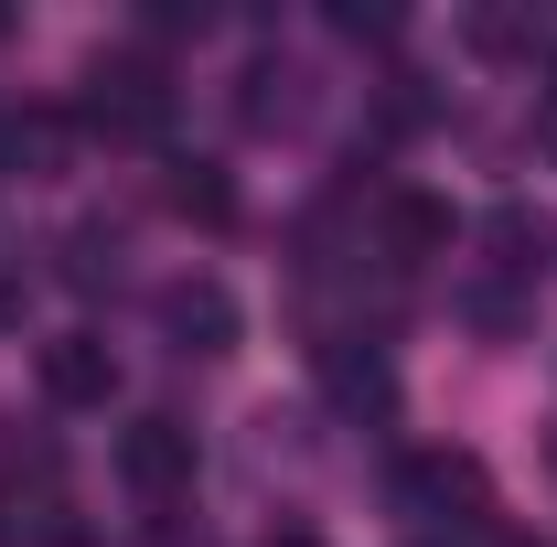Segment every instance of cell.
<instances>
[{
    "label": "cell",
    "instance_id": "1",
    "mask_svg": "<svg viewBox=\"0 0 557 547\" xmlns=\"http://www.w3.org/2000/svg\"><path fill=\"white\" fill-rule=\"evenodd\" d=\"M75 130H97V139H161V130H172V75L150 65V54H108V65L86 75Z\"/></svg>",
    "mask_w": 557,
    "mask_h": 547
},
{
    "label": "cell",
    "instance_id": "2",
    "mask_svg": "<svg viewBox=\"0 0 557 547\" xmlns=\"http://www.w3.org/2000/svg\"><path fill=\"white\" fill-rule=\"evenodd\" d=\"M119 483H129L139 505H183V494H194V429L172 409L129 418V429H119Z\"/></svg>",
    "mask_w": 557,
    "mask_h": 547
},
{
    "label": "cell",
    "instance_id": "3",
    "mask_svg": "<svg viewBox=\"0 0 557 547\" xmlns=\"http://www.w3.org/2000/svg\"><path fill=\"white\" fill-rule=\"evenodd\" d=\"M150 323L172 354H225L236 343V301H225V279H172L161 301H150Z\"/></svg>",
    "mask_w": 557,
    "mask_h": 547
},
{
    "label": "cell",
    "instance_id": "4",
    "mask_svg": "<svg viewBox=\"0 0 557 547\" xmlns=\"http://www.w3.org/2000/svg\"><path fill=\"white\" fill-rule=\"evenodd\" d=\"M44 398H54V409H108V398H119V354L97 333H54L44 343Z\"/></svg>",
    "mask_w": 557,
    "mask_h": 547
},
{
    "label": "cell",
    "instance_id": "5",
    "mask_svg": "<svg viewBox=\"0 0 557 547\" xmlns=\"http://www.w3.org/2000/svg\"><path fill=\"white\" fill-rule=\"evenodd\" d=\"M322 387H333V409H354V418H386V409H397L386 354H375V343H354V333L322 343Z\"/></svg>",
    "mask_w": 557,
    "mask_h": 547
},
{
    "label": "cell",
    "instance_id": "6",
    "mask_svg": "<svg viewBox=\"0 0 557 547\" xmlns=\"http://www.w3.org/2000/svg\"><path fill=\"white\" fill-rule=\"evenodd\" d=\"M375 247H386L397 269L440 258V247H450V205H440V194H375Z\"/></svg>",
    "mask_w": 557,
    "mask_h": 547
},
{
    "label": "cell",
    "instance_id": "7",
    "mask_svg": "<svg viewBox=\"0 0 557 547\" xmlns=\"http://www.w3.org/2000/svg\"><path fill=\"white\" fill-rule=\"evenodd\" d=\"M397 483H408V505H429V515H450V505H461V526H483V473H472L461 451H418Z\"/></svg>",
    "mask_w": 557,
    "mask_h": 547
},
{
    "label": "cell",
    "instance_id": "8",
    "mask_svg": "<svg viewBox=\"0 0 557 547\" xmlns=\"http://www.w3.org/2000/svg\"><path fill=\"white\" fill-rule=\"evenodd\" d=\"M65 150H75L65 108H11V119H0V161H11V172H54Z\"/></svg>",
    "mask_w": 557,
    "mask_h": 547
},
{
    "label": "cell",
    "instance_id": "9",
    "mask_svg": "<svg viewBox=\"0 0 557 547\" xmlns=\"http://www.w3.org/2000/svg\"><path fill=\"white\" fill-rule=\"evenodd\" d=\"M483 236L504 247V269H515V279H536V269H547V247H557V226H547L536 205H493V215H483Z\"/></svg>",
    "mask_w": 557,
    "mask_h": 547
},
{
    "label": "cell",
    "instance_id": "10",
    "mask_svg": "<svg viewBox=\"0 0 557 547\" xmlns=\"http://www.w3.org/2000/svg\"><path fill=\"white\" fill-rule=\"evenodd\" d=\"M161 194H172V215H194V226H225V215H236V183H225L214 161H172Z\"/></svg>",
    "mask_w": 557,
    "mask_h": 547
},
{
    "label": "cell",
    "instance_id": "11",
    "mask_svg": "<svg viewBox=\"0 0 557 547\" xmlns=\"http://www.w3.org/2000/svg\"><path fill=\"white\" fill-rule=\"evenodd\" d=\"M461 312H472V333H493V343H515L525 323H536V301H525V290H461Z\"/></svg>",
    "mask_w": 557,
    "mask_h": 547
},
{
    "label": "cell",
    "instance_id": "12",
    "mask_svg": "<svg viewBox=\"0 0 557 547\" xmlns=\"http://www.w3.org/2000/svg\"><path fill=\"white\" fill-rule=\"evenodd\" d=\"M472 44H483V54H536L547 33H536V22H515V11H472Z\"/></svg>",
    "mask_w": 557,
    "mask_h": 547
},
{
    "label": "cell",
    "instance_id": "13",
    "mask_svg": "<svg viewBox=\"0 0 557 547\" xmlns=\"http://www.w3.org/2000/svg\"><path fill=\"white\" fill-rule=\"evenodd\" d=\"M483 547H547V537H525V526H483Z\"/></svg>",
    "mask_w": 557,
    "mask_h": 547
},
{
    "label": "cell",
    "instance_id": "14",
    "mask_svg": "<svg viewBox=\"0 0 557 547\" xmlns=\"http://www.w3.org/2000/svg\"><path fill=\"white\" fill-rule=\"evenodd\" d=\"M0 547H11V494H0Z\"/></svg>",
    "mask_w": 557,
    "mask_h": 547
},
{
    "label": "cell",
    "instance_id": "15",
    "mask_svg": "<svg viewBox=\"0 0 557 547\" xmlns=\"http://www.w3.org/2000/svg\"><path fill=\"white\" fill-rule=\"evenodd\" d=\"M269 547H311V537H269Z\"/></svg>",
    "mask_w": 557,
    "mask_h": 547
}]
</instances>
